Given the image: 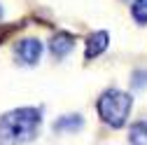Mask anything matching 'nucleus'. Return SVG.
<instances>
[{"instance_id": "obj_5", "label": "nucleus", "mask_w": 147, "mask_h": 145, "mask_svg": "<svg viewBox=\"0 0 147 145\" xmlns=\"http://www.w3.org/2000/svg\"><path fill=\"white\" fill-rule=\"evenodd\" d=\"M72 47H75V40H72V35H68V33H59L56 38L51 40V54L56 59H63Z\"/></svg>"}, {"instance_id": "obj_6", "label": "nucleus", "mask_w": 147, "mask_h": 145, "mask_svg": "<svg viewBox=\"0 0 147 145\" xmlns=\"http://www.w3.org/2000/svg\"><path fill=\"white\" fill-rule=\"evenodd\" d=\"M82 117L80 115H68L63 119H59L56 124H54V131H80L82 129Z\"/></svg>"}, {"instance_id": "obj_8", "label": "nucleus", "mask_w": 147, "mask_h": 145, "mask_svg": "<svg viewBox=\"0 0 147 145\" xmlns=\"http://www.w3.org/2000/svg\"><path fill=\"white\" fill-rule=\"evenodd\" d=\"M131 12H133V19L138 24H147V0H136Z\"/></svg>"}, {"instance_id": "obj_7", "label": "nucleus", "mask_w": 147, "mask_h": 145, "mask_svg": "<svg viewBox=\"0 0 147 145\" xmlns=\"http://www.w3.org/2000/svg\"><path fill=\"white\" fill-rule=\"evenodd\" d=\"M128 138H131V145H147V122H136Z\"/></svg>"}, {"instance_id": "obj_10", "label": "nucleus", "mask_w": 147, "mask_h": 145, "mask_svg": "<svg viewBox=\"0 0 147 145\" xmlns=\"http://www.w3.org/2000/svg\"><path fill=\"white\" fill-rule=\"evenodd\" d=\"M0 16H3V7H0Z\"/></svg>"}, {"instance_id": "obj_4", "label": "nucleus", "mask_w": 147, "mask_h": 145, "mask_svg": "<svg viewBox=\"0 0 147 145\" xmlns=\"http://www.w3.org/2000/svg\"><path fill=\"white\" fill-rule=\"evenodd\" d=\"M107 40H110V35L105 30H98L94 35H89V40H86V59H96L98 54H103L107 49Z\"/></svg>"}, {"instance_id": "obj_3", "label": "nucleus", "mask_w": 147, "mask_h": 145, "mask_svg": "<svg viewBox=\"0 0 147 145\" xmlns=\"http://www.w3.org/2000/svg\"><path fill=\"white\" fill-rule=\"evenodd\" d=\"M40 54H42V45L38 40H33V38L21 40L19 47H16V56H19V61L26 63V66H35L40 61Z\"/></svg>"}, {"instance_id": "obj_2", "label": "nucleus", "mask_w": 147, "mask_h": 145, "mask_svg": "<svg viewBox=\"0 0 147 145\" xmlns=\"http://www.w3.org/2000/svg\"><path fill=\"white\" fill-rule=\"evenodd\" d=\"M131 96L119 91V89H107V91L98 98V115L103 117L105 124H110L112 129H119V126L126 124V117L131 112Z\"/></svg>"}, {"instance_id": "obj_1", "label": "nucleus", "mask_w": 147, "mask_h": 145, "mask_svg": "<svg viewBox=\"0 0 147 145\" xmlns=\"http://www.w3.org/2000/svg\"><path fill=\"white\" fill-rule=\"evenodd\" d=\"M40 110L35 108H21L12 110L5 117H0V140L7 145H19L26 140H33L40 131Z\"/></svg>"}, {"instance_id": "obj_9", "label": "nucleus", "mask_w": 147, "mask_h": 145, "mask_svg": "<svg viewBox=\"0 0 147 145\" xmlns=\"http://www.w3.org/2000/svg\"><path fill=\"white\" fill-rule=\"evenodd\" d=\"M133 77H136V80H133V87H142V84H145V77H147V72H136Z\"/></svg>"}]
</instances>
